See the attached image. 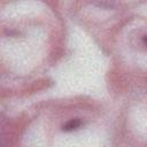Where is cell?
I'll use <instances>...</instances> for the list:
<instances>
[{
  "label": "cell",
  "instance_id": "cell-1",
  "mask_svg": "<svg viewBox=\"0 0 147 147\" xmlns=\"http://www.w3.org/2000/svg\"><path fill=\"white\" fill-rule=\"evenodd\" d=\"M79 125H80V121H79L78 118H75V119L69 121V122L63 126V130H65V131H71V130L77 129Z\"/></svg>",
  "mask_w": 147,
  "mask_h": 147
},
{
  "label": "cell",
  "instance_id": "cell-2",
  "mask_svg": "<svg viewBox=\"0 0 147 147\" xmlns=\"http://www.w3.org/2000/svg\"><path fill=\"white\" fill-rule=\"evenodd\" d=\"M144 41H145V44L147 45V36H145V37H144Z\"/></svg>",
  "mask_w": 147,
  "mask_h": 147
}]
</instances>
